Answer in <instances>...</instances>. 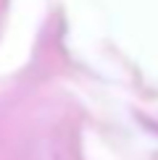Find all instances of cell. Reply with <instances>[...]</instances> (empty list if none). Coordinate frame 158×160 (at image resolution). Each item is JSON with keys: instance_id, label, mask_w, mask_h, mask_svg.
<instances>
[]
</instances>
